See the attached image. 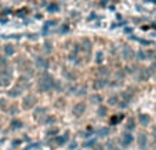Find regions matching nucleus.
<instances>
[{
    "instance_id": "nucleus-19",
    "label": "nucleus",
    "mask_w": 156,
    "mask_h": 150,
    "mask_svg": "<svg viewBox=\"0 0 156 150\" xmlns=\"http://www.w3.org/2000/svg\"><path fill=\"white\" fill-rule=\"evenodd\" d=\"M106 146H108V149H109V150H122L120 147H118V146L115 145V142H113V141L108 142V143H106Z\"/></svg>"
},
{
    "instance_id": "nucleus-12",
    "label": "nucleus",
    "mask_w": 156,
    "mask_h": 150,
    "mask_svg": "<svg viewBox=\"0 0 156 150\" xmlns=\"http://www.w3.org/2000/svg\"><path fill=\"white\" fill-rule=\"evenodd\" d=\"M21 91H22V88H21V87H15L14 90L9 91V95H10V96H13V98H17V96L21 95Z\"/></svg>"
},
{
    "instance_id": "nucleus-10",
    "label": "nucleus",
    "mask_w": 156,
    "mask_h": 150,
    "mask_svg": "<svg viewBox=\"0 0 156 150\" xmlns=\"http://www.w3.org/2000/svg\"><path fill=\"white\" fill-rule=\"evenodd\" d=\"M122 55H123L124 59H130L133 57V51L130 50V47H123V50H122Z\"/></svg>"
},
{
    "instance_id": "nucleus-5",
    "label": "nucleus",
    "mask_w": 156,
    "mask_h": 150,
    "mask_svg": "<svg viewBox=\"0 0 156 150\" xmlns=\"http://www.w3.org/2000/svg\"><path fill=\"white\" fill-rule=\"evenodd\" d=\"M131 99H133V94H131V92H130V91L123 92V95H122V100H120V106H122V108H127Z\"/></svg>"
},
{
    "instance_id": "nucleus-18",
    "label": "nucleus",
    "mask_w": 156,
    "mask_h": 150,
    "mask_svg": "<svg viewBox=\"0 0 156 150\" xmlns=\"http://www.w3.org/2000/svg\"><path fill=\"white\" fill-rule=\"evenodd\" d=\"M149 74H151V73L148 72V70L142 69V70H141V73H140V80H147V79L149 77Z\"/></svg>"
},
{
    "instance_id": "nucleus-9",
    "label": "nucleus",
    "mask_w": 156,
    "mask_h": 150,
    "mask_svg": "<svg viewBox=\"0 0 156 150\" xmlns=\"http://www.w3.org/2000/svg\"><path fill=\"white\" fill-rule=\"evenodd\" d=\"M138 120H140V124H141V125H148V124L151 123V117H149L148 114H144V113H141L138 116Z\"/></svg>"
},
{
    "instance_id": "nucleus-2",
    "label": "nucleus",
    "mask_w": 156,
    "mask_h": 150,
    "mask_svg": "<svg viewBox=\"0 0 156 150\" xmlns=\"http://www.w3.org/2000/svg\"><path fill=\"white\" fill-rule=\"evenodd\" d=\"M13 79V73L10 70H1L0 72V86H9Z\"/></svg>"
},
{
    "instance_id": "nucleus-1",
    "label": "nucleus",
    "mask_w": 156,
    "mask_h": 150,
    "mask_svg": "<svg viewBox=\"0 0 156 150\" xmlns=\"http://www.w3.org/2000/svg\"><path fill=\"white\" fill-rule=\"evenodd\" d=\"M54 87V79L51 77L50 74H43L39 80V90L41 92H46V91H50L51 88Z\"/></svg>"
},
{
    "instance_id": "nucleus-14",
    "label": "nucleus",
    "mask_w": 156,
    "mask_h": 150,
    "mask_svg": "<svg viewBox=\"0 0 156 150\" xmlns=\"http://www.w3.org/2000/svg\"><path fill=\"white\" fill-rule=\"evenodd\" d=\"M106 84V80H104V79H100V80H97L95 84H94V88L95 90H100V88H102V87H105Z\"/></svg>"
},
{
    "instance_id": "nucleus-6",
    "label": "nucleus",
    "mask_w": 156,
    "mask_h": 150,
    "mask_svg": "<svg viewBox=\"0 0 156 150\" xmlns=\"http://www.w3.org/2000/svg\"><path fill=\"white\" fill-rule=\"evenodd\" d=\"M84 110H86V105L83 103V102H79V103H76L73 106V114L75 116H82L83 113H84Z\"/></svg>"
},
{
    "instance_id": "nucleus-17",
    "label": "nucleus",
    "mask_w": 156,
    "mask_h": 150,
    "mask_svg": "<svg viewBox=\"0 0 156 150\" xmlns=\"http://www.w3.org/2000/svg\"><path fill=\"white\" fill-rule=\"evenodd\" d=\"M11 128L13 129H18V128H22V123L19 120H13L11 121Z\"/></svg>"
},
{
    "instance_id": "nucleus-15",
    "label": "nucleus",
    "mask_w": 156,
    "mask_h": 150,
    "mask_svg": "<svg viewBox=\"0 0 156 150\" xmlns=\"http://www.w3.org/2000/svg\"><path fill=\"white\" fill-rule=\"evenodd\" d=\"M97 135H98V137H101V138L108 137V135H109V128H101V129H98Z\"/></svg>"
},
{
    "instance_id": "nucleus-21",
    "label": "nucleus",
    "mask_w": 156,
    "mask_h": 150,
    "mask_svg": "<svg viewBox=\"0 0 156 150\" xmlns=\"http://www.w3.org/2000/svg\"><path fill=\"white\" fill-rule=\"evenodd\" d=\"M133 128H134V120H133V118H130L129 123H127V125H126V129H127V131H131Z\"/></svg>"
},
{
    "instance_id": "nucleus-23",
    "label": "nucleus",
    "mask_w": 156,
    "mask_h": 150,
    "mask_svg": "<svg viewBox=\"0 0 156 150\" xmlns=\"http://www.w3.org/2000/svg\"><path fill=\"white\" fill-rule=\"evenodd\" d=\"M116 103H118V96H110V98H109V105L115 106Z\"/></svg>"
},
{
    "instance_id": "nucleus-8",
    "label": "nucleus",
    "mask_w": 156,
    "mask_h": 150,
    "mask_svg": "<svg viewBox=\"0 0 156 150\" xmlns=\"http://www.w3.org/2000/svg\"><path fill=\"white\" fill-rule=\"evenodd\" d=\"M36 66L39 69H47V68H48V61H47L46 58L37 57V58H36Z\"/></svg>"
},
{
    "instance_id": "nucleus-3",
    "label": "nucleus",
    "mask_w": 156,
    "mask_h": 150,
    "mask_svg": "<svg viewBox=\"0 0 156 150\" xmlns=\"http://www.w3.org/2000/svg\"><path fill=\"white\" fill-rule=\"evenodd\" d=\"M35 105H36V98L33 95H26L24 98V102H22V108L25 110H29L35 108Z\"/></svg>"
},
{
    "instance_id": "nucleus-11",
    "label": "nucleus",
    "mask_w": 156,
    "mask_h": 150,
    "mask_svg": "<svg viewBox=\"0 0 156 150\" xmlns=\"http://www.w3.org/2000/svg\"><path fill=\"white\" fill-rule=\"evenodd\" d=\"M44 112H46V109H44V108H39V109H36V112L33 113V117L36 118V120H39V121H40V117L46 114Z\"/></svg>"
},
{
    "instance_id": "nucleus-16",
    "label": "nucleus",
    "mask_w": 156,
    "mask_h": 150,
    "mask_svg": "<svg viewBox=\"0 0 156 150\" xmlns=\"http://www.w3.org/2000/svg\"><path fill=\"white\" fill-rule=\"evenodd\" d=\"M4 52H6V55H13L14 52H15V50H14V47L11 46V44H7V46H4Z\"/></svg>"
},
{
    "instance_id": "nucleus-25",
    "label": "nucleus",
    "mask_w": 156,
    "mask_h": 150,
    "mask_svg": "<svg viewBox=\"0 0 156 150\" xmlns=\"http://www.w3.org/2000/svg\"><path fill=\"white\" fill-rule=\"evenodd\" d=\"M50 10H58V6H50Z\"/></svg>"
},
{
    "instance_id": "nucleus-7",
    "label": "nucleus",
    "mask_w": 156,
    "mask_h": 150,
    "mask_svg": "<svg viewBox=\"0 0 156 150\" xmlns=\"http://www.w3.org/2000/svg\"><path fill=\"white\" fill-rule=\"evenodd\" d=\"M133 139H134V138H133V135H131L130 132H124L123 135H122V143H123V145L126 146V147L131 145Z\"/></svg>"
},
{
    "instance_id": "nucleus-22",
    "label": "nucleus",
    "mask_w": 156,
    "mask_h": 150,
    "mask_svg": "<svg viewBox=\"0 0 156 150\" xmlns=\"http://www.w3.org/2000/svg\"><path fill=\"white\" fill-rule=\"evenodd\" d=\"M98 116H101V117H104V116H106V108H100L98 109Z\"/></svg>"
},
{
    "instance_id": "nucleus-13",
    "label": "nucleus",
    "mask_w": 156,
    "mask_h": 150,
    "mask_svg": "<svg viewBox=\"0 0 156 150\" xmlns=\"http://www.w3.org/2000/svg\"><path fill=\"white\" fill-rule=\"evenodd\" d=\"M66 141H68V134H65L64 137L55 138V143H57V145H65V143H66Z\"/></svg>"
},
{
    "instance_id": "nucleus-24",
    "label": "nucleus",
    "mask_w": 156,
    "mask_h": 150,
    "mask_svg": "<svg viewBox=\"0 0 156 150\" xmlns=\"http://www.w3.org/2000/svg\"><path fill=\"white\" fill-rule=\"evenodd\" d=\"M94 150H104V147L101 145H97V146H94Z\"/></svg>"
},
{
    "instance_id": "nucleus-4",
    "label": "nucleus",
    "mask_w": 156,
    "mask_h": 150,
    "mask_svg": "<svg viewBox=\"0 0 156 150\" xmlns=\"http://www.w3.org/2000/svg\"><path fill=\"white\" fill-rule=\"evenodd\" d=\"M137 143H138V147H140L141 150H147V147H148V137H147V134H144V132L138 134Z\"/></svg>"
},
{
    "instance_id": "nucleus-20",
    "label": "nucleus",
    "mask_w": 156,
    "mask_h": 150,
    "mask_svg": "<svg viewBox=\"0 0 156 150\" xmlns=\"http://www.w3.org/2000/svg\"><path fill=\"white\" fill-rule=\"evenodd\" d=\"M137 57H138V59H141V61H144V59H147V57H148V54L145 52V51H138V54H137Z\"/></svg>"
}]
</instances>
